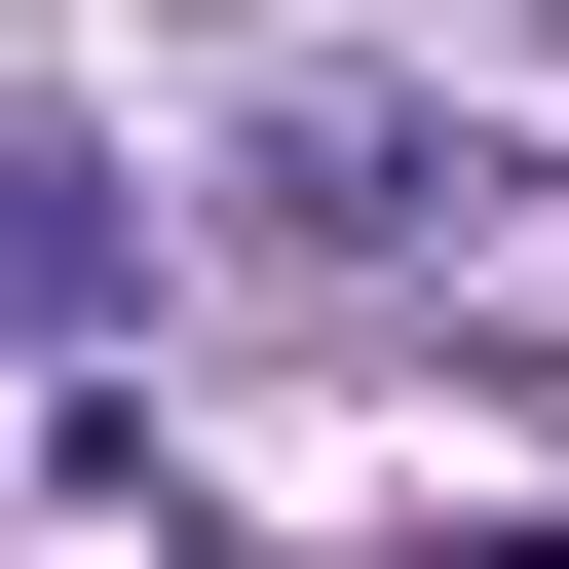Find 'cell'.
Returning a JSON list of instances; mask_svg holds the SVG:
<instances>
[{"label": "cell", "instance_id": "obj_1", "mask_svg": "<svg viewBox=\"0 0 569 569\" xmlns=\"http://www.w3.org/2000/svg\"><path fill=\"white\" fill-rule=\"evenodd\" d=\"M228 228H266V266H493V228H531V114H418V77H266V114H228Z\"/></svg>", "mask_w": 569, "mask_h": 569}, {"label": "cell", "instance_id": "obj_3", "mask_svg": "<svg viewBox=\"0 0 569 569\" xmlns=\"http://www.w3.org/2000/svg\"><path fill=\"white\" fill-rule=\"evenodd\" d=\"M493 569H569V531H493Z\"/></svg>", "mask_w": 569, "mask_h": 569}, {"label": "cell", "instance_id": "obj_2", "mask_svg": "<svg viewBox=\"0 0 569 569\" xmlns=\"http://www.w3.org/2000/svg\"><path fill=\"white\" fill-rule=\"evenodd\" d=\"M0 342H114V190H77L39 114H0Z\"/></svg>", "mask_w": 569, "mask_h": 569}]
</instances>
